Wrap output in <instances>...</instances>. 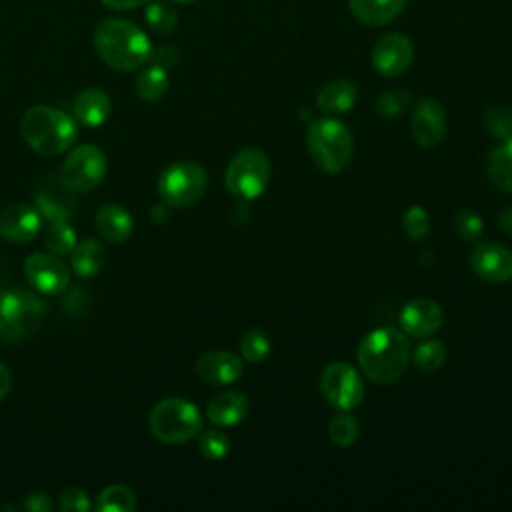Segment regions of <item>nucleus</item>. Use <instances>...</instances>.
<instances>
[{"mask_svg":"<svg viewBox=\"0 0 512 512\" xmlns=\"http://www.w3.org/2000/svg\"><path fill=\"white\" fill-rule=\"evenodd\" d=\"M92 40L100 60L116 72L138 70L152 54L148 34L124 18H106L98 22Z\"/></svg>","mask_w":512,"mask_h":512,"instance_id":"obj_1","label":"nucleus"},{"mask_svg":"<svg viewBox=\"0 0 512 512\" xmlns=\"http://www.w3.org/2000/svg\"><path fill=\"white\" fill-rule=\"evenodd\" d=\"M410 360V342L404 330L376 328L358 346L360 370L376 384L398 380Z\"/></svg>","mask_w":512,"mask_h":512,"instance_id":"obj_2","label":"nucleus"},{"mask_svg":"<svg viewBox=\"0 0 512 512\" xmlns=\"http://www.w3.org/2000/svg\"><path fill=\"white\" fill-rule=\"evenodd\" d=\"M26 144L42 156H58L70 150L78 138V122L52 106H32L20 120Z\"/></svg>","mask_w":512,"mask_h":512,"instance_id":"obj_3","label":"nucleus"},{"mask_svg":"<svg viewBox=\"0 0 512 512\" xmlns=\"http://www.w3.org/2000/svg\"><path fill=\"white\" fill-rule=\"evenodd\" d=\"M306 146L312 162L328 174L342 172L354 152V140L346 124L336 118H320L306 132Z\"/></svg>","mask_w":512,"mask_h":512,"instance_id":"obj_4","label":"nucleus"},{"mask_svg":"<svg viewBox=\"0 0 512 512\" xmlns=\"http://www.w3.org/2000/svg\"><path fill=\"white\" fill-rule=\"evenodd\" d=\"M46 318L44 302L26 288L12 286L0 292V336L16 342L32 336Z\"/></svg>","mask_w":512,"mask_h":512,"instance_id":"obj_5","label":"nucleus"},{"mask_svg":"<svg viewBox=\"0 0 512 512\" xmlns=\"http://www.w3.org/2000/svg\"><path fill=\"white\" fill-rule=\"evenodd\" d=\"M148 428L164 444H184L200 434L202 416L186 398L170 396L154 404L148 414Z\"/></svg>","mask_w":512,"mask_h":512,"instance_id":"obj_6","label":"nucleus"},{"mask_svg":"<svg viewBox=\"0 0 512 512\" xmlns=\"http://www.w3.org/2000/svg\"><path fill=\"white\" fill-rule=\"evenodd\" d=\"M208 186L206 170L192 160H178L158 176L156 190L170 208H186L198 202Z\"/></svg>","mask_w":512,"mask_h":512,"instance_id":"obj_7","label":"nucleus"},{"mask_svg":"<svg viewBox=\"0 0 512 512\" xmlns=\"http://www.w3.org/2000/svg\"><path fill=\"white\" fill-rule=\"evenodd\" d=\"M270 178V162L268 156L258 148H244L240 150L228 164L224 182L230 194L252 200L258 198Z\"/></svg>","mask_w":512,"mask_h":512,"instance_id":"obj_8","label":"nucleus"},{"mask_svg":"<svg viewBox=\"0 0 512 512\" xmlns=\"http://www.w3.org/2000/svg\"><path fill=\"white\" fill-rule=\"evenodd\" d=\"M106 172V154L94 144H78L66 156L60 176L74 192H90L100 186Z\"/></svg>","mask_w":512,"mask_h":512,"instance_id":"obj_9","label":"nucleus"},{"mask_svg":"<svg viewBox=\"0 0 512 512\" xmlns=\"http://www.w3.org/2000/svg\"><path fill=\"white\" fill-rule=\"evenodd\" d=\"M320 392L336 410H352L362 402L364 384L360 374L348 362H330L320 374Z\"/></svg>","mask_w":512,"mask_h":512,"instance_id":"obj_10","label":"nucleus"},{"mask_svg":"<svg viewBox=\"0 0 512 512\" xmlns=\"http://www.w3.org/2000/svg\"><path fill=\"white\" fill-rule=\"evenodd\" d=\"M24 276L28 284L48 296L62 294L70 284V270L56 254L46 252H34L24 262Z\"/></svg>","mask_w":512,"mask_h":512,"instance_id":"obj_11","label":"nucleus"},{"mask_svg":"<svg viewBox=\"0 0 512 512\" xmlns=\"http://www.w3.org/2000/svg\"><path fill=\"white\" fill-rule=\"evenodd\" d=\"M414 58V46L408 36L388 32L372 46V66L386 78H396L408 70Z\"/></svg>","mask_w":512,"mask_h":512,"instance_id":"obj_12","label":"nucleus"},{"mask_svg":"<svg viewBox=\"0 0 512 512\" xmlns=\"http://www.w3.org/2000/svg\"><path fill=\"white\" fill-rule=\"evenodd\" d=\"M446 110L436 98H420L410 116V128L412 136L418 146L422 148H434L444 140L446 134Z\"/></svg>","mask_w":512,"mask_h":512,"instance_id":"obj_13","label":"nucleus"},{"mask_svg":"<svg viewBox=\"0 0 512 512\" xmlns=\"http://www.w3.org/2000/svg\"><path fill=\"white\" fill-rule=\"evenodd\" d=\"M470 266L486 282H506L512 278V250L498 242H480L470 254Z\"/></svg>","mask_w":512,"mask_h":512,"instance_id":"obj_14","label":"nucleus"},{"mask_svg":"<svg viewBox=\"0 0 512 512\" xmlns=\"http://www.w3.org/2000/svg\"><path fill=\"white\" fill-rule=\"evenodd\" d=\"M40 226V212L28 204H10L0 212V236L6 242L26 244L36 238Z\"/></svg>","mask_w":512,"mask_h":512,"instance_id":"obj_15","label":"nucleus"},{"mask_svg":"<svg viewBox=\"0 0 512 512\" xmlns=\"http://www.w3.org/2000/svg\"><path fill=\"white\" fill-rule=\"evenodd\" d=\"M444 320V312L440 304L432 298L420 296L410 300L400 312V326L408 336H430L434 334Z\"/></svg>","mask_w":512,"mask_h":512,"instance_id":"obj_16","label":"nucleus"},{"mask_svg":"<svg viewBox=\"0 0 512 512\" xmlns=\"http://www.w3.org/2000/svg\"><path fill=\"white\" fill-rule=\"evenodd\" d=\"M242 360L230 350H208L196 362L200 380L210 386H226L242 376Z\"/></svg>","mask_w":512,"mask_h":512,"instance_id":"obj_17","label":"nucleus"},{"mask_svg":"<svg viewBox=\"0 0 512 512\" xmlns=\"http://www.w3.org/2000/svg\"><path fill=\"white\" fill-rule=\"evenodd\" d=\"M36 206L40 214L50 220H68L74 214V190L64 178H46L36 192Z\"/></svg>","mask_w":512,"mask_h":512,"instance_id":"obj_18","label":"nucleus"},{"mask_svg":"<svg viewBox=\"0 0 512 512\" xmlns=\"http://www.w3.org/2000/svg\"><path fill=\"white\" fill-rule=\"evenodd\" d=\"M112 112L110 96L102 88H86L74 100V120L86 128L102 126Z\"/></svg>","mask_w":512,"mask_h":512,"instance_id":"obj_19","label":"nucleus"},{"mask_svg":"<svg viewBox=\"0 0 512 512\" xmlns=\"http://www.w3.org/2000/svg\"><path fill=\"white\" fill-rule=\"evenodd\" d=\"M94 226L104 240L112 244H122L132 234V216L122 204L110 202L98 208V212L94 214Z\"/></svg>","mask_w":512,"mask_h":512,"instance_id":"obj_20","label":"nucleus"},{"mask_svg":"<svg viewBox=\"0 0 512 512\" xmlns=\"http://www.w3.org/2000/svg\"><path fill=\"white\" fill-rule=\"evenodd\" d=\"M248 414V398L238 390H224L216 394L208 406L206 416L216 426H234Z\"/></svg>","mask_w":512,"mask_h":512,"instance_id":"obj_21","label":"nucleus"},{"mask_svg":"<svg viewBox=\"0 0 512 512\" xmlns=\"http://www.w3.org/2000/svg\"><path fill=\"white\" fill-rule=\"evenodd\" d=\"M406 4L408 0H348L356 20L374 28L396 20L404 12Z\"/></svg>","mask_w":512,"mask_h":512,"instance_id":"obj_22","label":"nucleus"},{"mask_svg":"<svg viewBox=\"0 0 512 512\" xmlns=\"http://www.w3.org/2000/svg\"><path fill=\"white\" fill-rule=\"evenodd\" d=\"M356 100H358V88L354 82L346 78H336L326 82L316 96L318 108L330 114L348 112L356 104Z\"/></svg>","mask_w":512,"mask_h":512,"instance_id":"obj_23","label":"nucleus"},{"mask_svg":"<svg viewBox=\"0 0 512 512\" xmlns=\"http://www.w3.org/2000/svg\"><path fill=\"white\" fill-rule=\"evenodd\" d=\"M70 260L74 274L80 278H92L106 264V248L94 238H84L74 246Z\"/></svg>","mask_w":512,"mask_h":512,"instance_id":"obj_24","label":"nucleus"},{"mask_svg":"<svg viewBox=\"0 0 512 512\" xmlns=\"http://www.w3.org/2000/svg\"><path fill=\"white\" fill-rule=\"evenodd\" d=\"M168 86H170V76H168V70L158 66V64H152L148 68H144L136 80H134V90H136V96L144 102H156L160 100L166 92H168Z\"/></svg>","mask_w":512,"mask_h":512,"instance_id":"obj_25","label":"nucleus"},{"mask_svg":"<svg viewBox=\"0 0 512 512\" xmlns=\"http://www.w3.org/2000/svg\"><path fill=\"white\" fill-rule=\"evenodd\" d=\"M488 176L496 188L512 192V138H506L490 152Z\"/></svg>","mask_w":512,"mask_h":512,"instance_id":"obj_26","label":"nucleus"},{"mask_svg":"<svg viewBox=\"0 0 512 512\" xmlns=\"http://www.w3.org/2000/svg\"><path fill=\"white\" fill-rule=\"evenodd\" d=\"M136 494L122 484H112L100 490L96 498L98 512H134L136 510Z\"/></svg>","mask_w":512,"mask_h":512,"instance_id":"obj_27","label":"nucleus"},{"mask_svg":"<svg viewBox=\"0 0 512 512\" xmlns=\"http://www.w3.org/2000/svg\"><path fill=\"white\" fill-rule=\"evenodd\" d=\"M46 248L56 256H70L74 246L78 244L76 230L68 224V220H52L44 236Z\"/></svg>","mask_w":512,"mask_h":512,"instance_id":"obj_28","label":"nucleus"},{"mask_svg":"<svg viewBox=\"0 0 512 512\" xmlns=\"http://www.w3.org/2000/svg\"><path fill=\"white\" fill-rule=\"evenodd\" d=\"M146 26L156 34H172L178 26V12L166 2H148L144 10Z\"/></svg>","mask_w":512,"mask_h":512,"instance_id":"obj_29","label":"nucleus"},{"mask_svg":"<svg viewBox=\"0 0 512 512\" xmlns=\"http://www.w3.org/2000/svg\"><path fill=\"white\" fill-rule=\"evenodd\" d=\"M358 430H360L358 420L346 410L332 416V420L328 422V436L336 446H342V448L350 446L358 438Z\"/></svg>","mask_w":512,"mask_h":512,"instance_id":"obj_30","label":"nucleus"},{"mask_svg":"<svg viewBox=\"0 0 512 512\" xmlns=\"http://www.w3.org/2000/svg\"><path fill=\"white\" fill-rule=\"evenodd\" d=\"M446 360V348L438 340H428L420 344L414 352V362L422 372H436Z\"/></svg>","mask_w":512,"mask_h":512,"instance_id":"obj_31","label":"nucleus"},{"mask_svg":"<svg viewBox=\"0 0 512 512\" xmlns=\"http://www.w3.org/2000/svg\"><path fill=\"white\" fill-rule=\"evenodd\" d=\"M270 340L266 336V332L252 328L248 330L242 340H240V352L248 362H262L268 354H270Z\"/></svg>","mask_w":512,"mask_h":512,"instance_id":"obj_32","label":"nucleus"},{"mask_svg":"<svg viewBox=\"0 0 512 512\" xmlns=\"http://www.w3.org/2000/svg\"><path fill=\"white\" fill-rule=\"evenodd\" d=\"M198 450L208 460H222L230 450V440L220 430H200L198 434Z\"/></svg>","mask_w":512,"mask_h":512,"instance_id":"obj_33","label":"nucleus"},{"mask_svg":"<svg viewBox=\"0 0 512 512\" xmlns=\"http://www.w3.org/2000/svg\"><path fill=\"white\" fill-rule=\"evenodd\" d=\"M482 120H484L486 130H488L494 138H500V140L512 138V114H510L504 106L494 104V106L486 108Z\"/></svg>","mask_w":512,"mask_h":512,"instance_id":"obj_34","label":"nucleus"},{"mask_svg":"<svg viewBox=\"0 0 512 512\" xmlns=\"http://www.w3.org/2000/svg\"><path fill=\"white\" fill-rule=\"evenodd\" d=\"M402 224H404V230L406 234L412 238V240H424L428 230H430V218H428V212L414 204L410 206L404 216H402Z\"/></svg>","mask_w":512,"mask_h":512,"instance_id":"obj_35","label":"nucleus"},{"mask_svg":"<svg viewBox=\"0 0 512 512\" xmlns=\"http://www.w3.org/2000/svg\"><path fill=\"white\" fill-rule=\"evenodd\" d=\"M410 102V94L406 90H390L380 94L376 100V112L384 118H394L404 112V108Z\"/></svg>","mask_w":512,"mask_h":512,"instance_id":"obj_36","label":"nucleus"},{"mask_svg":"<svg viewBox=\"0 0 512 512\" xmlns=\"http://www.w3.org/2000/svg\"><path fill=\"white\" fill-rule=\"evenodd\" d=\"M454 228H456V234L466 242H474L482 236V220L476 212L468 208H462L454 216Z\"/></svg>","mask_w":512,"mask_h":512,"instance_id":"obj_37","label":"nucleus"},{"mask_svg":"<svg viewBox=\"0 0 512 512\" xmlns=\"http://www.w3.org/2000/svg\"><path fill=\"white\" fill-rule=\"evenodd\" d=\"M58 508L62 512H88L92 508L90 496L80 488H66L58 496Z\"/></svg>","mask_w":512,"mask_h":512,"instance_id":"obj_38","label":"nucleus"},{"mask_svg":"<svg viewBox=\"0 0 512 512\" xmlns=\"http://www.w3.org/2000/svg\"><path fill=\"white\" fill-rule=\"evenodd\" d=\"M150 60H152V64H158V66H162V68H170V66H174L176 64V60H178V54H176V50L172 48V46H160V48H152V54H150Z\"/></svg>","mask_w":512,"mask_h":512,"instance_id":"obj_39","label":"nucleus"},{"mask_svg":"<svg viewBox=\"0 0 512 512\" xmlns=\"http://www.w3.org/2000/svg\"><path fill=\"white\" fill-rule=\"evenodd\" d=\"M24 510L28 512H50L52 510V502L46 494L42 492H36V494H28L24 504H22Z\"/></svg>","mask_w":512,"mask_h":512,"instance_id":"obj_40","label":"nucleus"},{"mask_svg":"<svg viewBox=\"0 0 512 512\" xmlns=\"http://www.w3.org/2000/svg\"><path fill=\"white\" fill-rule=\"evenodd\" d=\"M106 8L116 10V12H124V10H134L140 6H146L152 0H100Z\"/></svg>","mask_w":512,"mask_h":512,"instance_id":"obj_41","label":"nucleus"},{"mask_svg":"<svg viewBox=\"0 0 512 512\" xmlns=\"http://www.w3.org/2000/svg\"><path fill=\"white\" fill-rule=\"evenodd\" d=\"M170 218V206L166 202H160V204H154L150 208V220L154 224H166Z\"/></svg>","mask_w":512,"mask_h":512,"instance_id":"obj_42","label":"nucleus"},{"mask_svg":"<svg viewBox=\"0 0 512 512\" xmlns=\"http://www.w3.org/2000/svg\"><path fill=\"white\" fill-rule=\"evenodd\" d=\"M10 388H12V374H10L8 366L0 360V402L8 396Z\"/></svg>","mask_w":512,"mask_h":512,"instance_id":"obj_43","label":"nucleus"},{"mask_svg":"<svg viewBox=\"0 0 512 512\" xmlns=\"http://www.w3.org/2000/svg\"><path fill=\"white\" fill-rule=\"evenodd\" d=\"M498 228H500L502 232H506L508 236H512V206H508L506 210L500 212V216H498Z\"/></svg>","mask_w":512,"mask_h":512,"instance_id":"obj_44","label":"nucleus"},{"mask_svg":"<svg viewBox=\"0 0 512 512\" xmlns=\"http://www.w3.org/2000/svg\"><path fill=\"white\" fill-rule=\"evenodd\" d=\"M172 2H178V4H192V2H198V0H172Z\"/></svg>","mask_w":512,"mask_h":512,"instance_id":"obj_45","label":"nucleus"}]
</instances>
